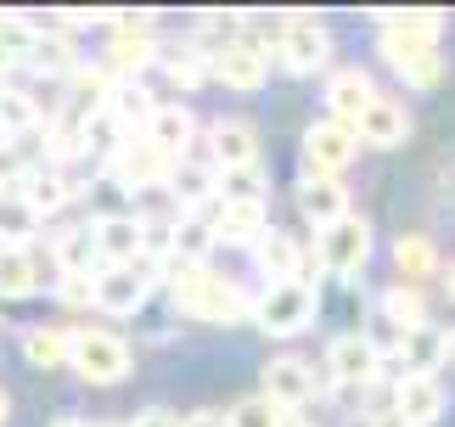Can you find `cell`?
Here are the masks:
<instances>
[{"mask_svg": "<svg viewBox=\"0 0 455 427\" xmlns=\"http://www.w3.org/2000/svg\"><path fill=\"white\" fill-rule=\"evenodd\" d=\"M180 427H231V416L225 411H191V416H180Z\"/></svg>", "mask_w": 455, "mask_h": 427, "instance_id": "42", "label": "cell"}, {"mask_svg": "<svg viewBox=\"0 0 455 427\" xmlns=\"http://www.w3.org/2000/svg\"><path fill=\"white\" fill-rule=\"evenodd\" d=\"M259 270H265V281L275 287V281H304V247L287 237V230H265L253 247Z\"/></svg>", "mask_w": 455, "mask_h": 427, "instance_id": "22", "label": "cell"}, {"mask_svg": "<svg viewBox=\"0 0 455 427\" xmlns=\"http://www.w3.org/2000/svg\"><path fill=\"white\" fill-rule=\"evenodd\" d=\"M231 416V427H282V411L265 399V394H253V399H242L236 411H225Z\"/></svg>", "mask_w": 455, "mask_h": 427, "instance_id": "38", "label": "cell"}, {"mask_svg": "<svg viewBox=\"0 0 455 427\" xmlns=\"http://www.w3.org/2000/svg\"><path fill=\"white\" fill-rule=\"evenodd\" d=\"M169 197L180 203V214H208L220 203V174H214V164H174L169 169Z\"/></svg>", "mask_w": 455, "mask_h": 427, "instance_id": "18", "label": "cell"}, {"mask_svg": "<svg viewBox=\"0 0 455 427\" xmlns=\"http://www.w3.org/2000/svg\"><path fill=\"white\" fill-rule=\"evenodd\" d=\"M326 377L331 383L371 388L382 377V349L365 332H338V337H331V349H326Z\"/></svg>", "mask_w": 455, "mask_h": 427, "instance_id": "7", "label": "cell"}, {"mask_svg": "<svg viewBox=\"0 0 455 427\" xmlns=\"http://www.w3.org/2000/svg\"><path fill=\"white\" fill-rule=\"evenodd\" d=\"M315 394V366L299 360V354H282V360L265 366V399L275 411H299V405Z\"/></svg>", "mask_w": 455, "mask_h": 427, "instance_id": "15", "label": "cell"}, {"mask_svg": "<svg viewBox=\"0 0 455 427\" xmlns=\"http://www.w3.org/2000/svg\"><path fill=\"white\" fill-rule=\"evenodd\" d=\"M157 62H164V74L180 85V91H197V85L208 79V57L197 45H174V51H157Z\"/></svg>", "mask_w": 455, "mask_h": 427, "instance_id": "34", "label": "cell"}, {"mask_svg": "<svg viewBox=\"0 0 455 427\" xmlns=\"http://www.w3.org/2000/svg\"><path fill=\"white\" fill-rule=\"evenodd\" d=\"M275 57H282L292 74H321L331 62V34L326 23H315V17H287L282 23V40H275Z\"/></svg>", "mask_w": 455, "mask_h": 427, "instance_id": "8", "label": "cell"}, {"mask_svg": "<svg viewBox=\"0 0 455 427\" xmlns=\"http://www.w3.org/2000/svg\"><path fill=\"white\" fill-rule=\"evenodd\" d=\"M40 124V107H34V96L23 91H0V135H23Z\"/></svg>", "mask_w": 455, "mask_h": 427, "instance_id": "37", "label": "cell"}, {"mask_svg": "<svg viewBox=\"0 0 455 427\" xmlns=\"http://www.w3.org/2000/svg\"><path fill=\"white\" fill-rule=\"evenodd\" d=\"M28 62L40 68V74H62V79L79 68V62H74V45H68L62 34H40V40H34V51H28Z\"/></svg>", "mask_w": 455, "mask_h": 427, "instance_id": "36", "label": "cell"}, {"mask_svg": "<svg viewBox=\"0 0 455 427\" xmlns=\"http://www.w3.org/2000/svg\"><path fill=\"white\" fill-rule=\"evenodd\" d=\"M51 254H57V270L62 276H101L108 264H101V254H96V242H91V225H68L57 242H51Z\"/></svg>", "mask_w": 455, "mask_h": 427, "instance_id": "24", "label": "cell"}, {"mask_svg": "<svg viewBox=\"0 0 455 427\" xmlns=\"http://www.w3.org/2000/svg\"><path fill=\"white\" fill-rule=\"evenodd\" d=\"M169 157L164 152H152L147 141L141 147H113V181L124 186V191H157V186H169Z\"/></svg>", "mask_w": 455, "mask_h": 427, "instance_id": "17", "label": "cell"}, {"mask_svg": "<svg viewBox=\"0 0 455 427\" xmlns=\"http://www.w3.org/2000/svg\"><path fill=\"white\" fill-rule=\"evenodd\" d=\"M282 427H315L309 416H292V411H282Z\"/></svg>", "mask_w": 455, "mask_h": 427, "instance_id": "45", "label": "cell"}, {"mask_svg": "<svg viewBox=\"0 0 455 427\" xmlns=\"http://www.w3.org/2000/svg\"><path fill=\"white\" fill-rule=\"evenodd\" d=\"M315 310H321V293L309 281H275V287L253 304L259 332L270 337H299L304 326H315Z\"/></svg>", "mask_w": 455, "mask_h": 427, "instance_id": "4", "label": "cell"}, {"mask_svg": "<svg viewBox=\"0 0 455 427\" xmlns=\"http://www.w3.org/2000/svg\"><path fill=\"white\" fill-rule=\"evenodd\" d=\"M6 68H12V57H6V51H0V74H6Z\"/></svg>", "mask_w": 455, "mask_h": 427, "instance_id": "49", "label": "cell"}, {"mask_svg": "<svg viewBox=\"0 0 455 427\" xmlns=\"http://www.w3.org/2000/svg\"><path fill=\"white\" fill-rule=\"evenodd\" d=\"M34 230H40V214H34L23 197L0 191V247H28Z\"/></svg>", "mask_w": 455, "mask_h": 427, "instance_id": "31", "label": "cell"}, {"mask_svg": "<svg viewBox=\"0 0 455 427\" xmlns=\"http://www.w3.org/2000/svg\"><path fill=\"white\" fill-rule=\"evenodd\" d=\"M315 259H321V270L326 276H360L365 270V259H371V225L360 220L355 208L343 214L338 225H326L321 230V242H315Z\"/></svg>", "mask_w": 455, "mask_h": 427, "instance_id": "5", "label": "cell"}, {"mask_svg": "<svg viewBox=\"0 0 455 427\" xmlns=\"http://www.w3.org/2000/svg\"><path fill=\"white\" fill-rule=\"evenodd\" d=\"M444 405H450V394L439 377H399L394 383V416L405 427H433L444 416Z\"/></svg>", "mask_w": 455, "mask_h": 427, "instance_id": "13", "label": "cell"}, {"mask_svg": "<svg viewBox=\"0 0 455 427\" xmlns=\"http://www.w3.org/2000/svg\"><path fill=\"white\" fill-rule=\"evenodd\" d=\"M57 298H62V304H74V310H84V304H96V281L91 276H62L57 281Z\"/></svg>", "mask_w": 455, "mask_h": 427, "instance_id": "39", "label": "cell"}, {"mask_svg": "<svg viewBox=\"0 0 455 427\" xmlns=\"http://www.w3.org/2000/svg\"><path fill=\"white\" fill-rule=\"evenodd\" d=\"M147 293H152V276L141 264H108L96 276V310H108V315H135L147 304Z\"/></svg>", "mask_w": 455, "mask_h": 427, "instance_id": "12", "label": "cell"}, {"mask_svg": "<svg viewBox=\"0 0 455 427\" xmlns=\"http://www.w3.org/2000/svg\"><path fill=\"white\" fill-rule=\"evenodd\" d=\"M265 169L248 164V169H231V174H220V203H265Z\"/></svg>", "mask_w": 455, "mask_h": 427, "instance_id": "35", "label": "cell"}, {"mask_svg": "<svg viewBox=\"0 0 455 427\" xmlns=\"http://www.w3.org/2000/svg\"><path fill=\"white\" fill-rule=\"evenodd\" d=\"M394 264H399V276H405V287H411V281H422V276L439 270V254H433V242H427V237L405 230V237L394 242Z\"/></svg>", "mask_w": 455, "mask_h": 427, "instance_id": "32", "label": "cell"}, {"mask_svg": "<svg viewBox=\"0 0 455 427\" xmlns=\"http://www.w3.org/2000/svg\"><path fill=\"white\" fill-rule=\"evenodd\" d=\"M444 366L455 371V332H444Z\"/></svg>", "mask_w": 455, "mask_h": 427, "instance_id": "44", "label": "cell"}, {"mask_svg": "<svg viewBox=\"0 0 455 427\" xmlns=\"http://www.w3.org/2000/svg\"><path fill=\"white\" fill-rule=\"evenodd\" d=\"M51 427H84V422H74V416H62V422H51Z\"/></svg>", "mask_w": 455, "mask_h": 427, "instance_id": "48", "label": "cell"}, {"mask_svg": "<svg viewBox=\"0 0 455 427\" xmlns=\"http://www.w3.org/2000/svg\"><path fill=\"white\" fill-rule=\"evenodd\" d=\"M439 34H444V17H433V12H388L377 28V51L411 91H433L444 79Z\"/></svg>", "mask_w": 455, "mask_h": 427, "instance_id": "1", "label": "cell"}, {"mask_svg": "<svg viewBox=\"0 0 455 427\" xmlns=\"http://www.w3.org/2000/svg\"><path fill=\"white\" fill-rule=\"evenodd\" d=\"M169 298H174V310H180V315L214 320V326H231V320L253 315L248 298H242L231 281H220L208 264H174V270H169Z\"/></svg>", "mask_w": 455, "mask_h": 427, "instance_id": "2", "label": "cell"}, {"mask_svg": "<svg viewBox=\"0 0 455 427\" xmlns=\"http://www.w3.org/2000/svg\"><path fill=\"white\" fill-rule=\"evenodd\" d=\"M130 427H180V416H174V411H164V405H152V411H141V416H135Z\"/></svg>", "mask_w": 455, "mask_h": 427, "instance_id": "41", "label": "cell"}, {"mask_svg": "<svg viewBox=\"0 0 455 427\" xmlns=\"http://www.w3.org/2000/svg\"><path fill=\"white\" fill-rule=\"evenodd\" d=\"M444 287H450V304H455V264H450V270H444Z\"/></svg>", "mask_w": 455, "mask_h": 427, "instance_id": "47", "label": "cell"}, {"mask_svg": "<svg viewBox=\"0 0 455 427\" xmlns=\"http://www.w3.org/2000/svg\"><path fill=\"white\" fill-rule=\"evenodd\" d=\"M382 315H388V326H399V332H416V326H427V304H422V293L416 287H388L382 293Z\"/></svg>", "mask_w": 455, "mask_h": 427, "instance_id": "33", "label": "cell"}, {"mask_svg": "<svg viewBox=\"0 0 455 427\" xmlns=\"http://www.w3.org/2000/svg\"><path fill=\"white\" fill-rule=\"evenodd\" d=\"M355 141H365V147H405L411 141V107L399 101V96H371L365 101V113L355 118Z\"/></svg>", "mask_w": 455, "mask_h": 427, "instance_id": "9", "label": "cell"}, {"mask_svg": "<svg viewBox=\"0 0 455 427\" xmlns=\"http://www.w3.org/2000/svg\"><path fill=\"white\" fill-rule=\"evenodd\" d=\"M208 74L220 85H231V91H265L270 57L259 45H248V40H231V45H220L214 57H208Z\"/></svg>", "mask_w": 455, "mask_h": 427, "instance_id": "11", "label": "cell"}, {"mask_svg": "<svg viewBox=\"0 0 455 427\" xmlns=\"http://www.w3.org/2000/svg\"><path fill=\"white\" fill-rule=\"evenodd\" d=\"M101 427H124V422H101Z\"/></svg>", "mask_w": 455, "mask_h": 427, "instance_id": "50", "label": "cell"}, {"mask_svg": "<svg viewBox=\"0 0 455 427\" xmlns=\"http://www.w3.org/2000/svg\"><path fill=\"white\" fill-rule=\"evenodd\" d=\"M299 214L315 230H326V225H338L343 214H348V191L338 181H304L299 186Z\"/></svg>", "mask_w": 455, "mask_h": 427, "instance_id": "26", "label": "cell"}, {"mask_svg": "<svg viewBox=\"0 0 455 427\" xmlns=\"http://www.w3.org/2000/svg\"><path fill=\"white\" fill-rule=\"evenodd\" d=\"M399 366H405V377H433L444 366V332L433 320L416 332H399Z\"/></svg>", "mask_w": 455, "mask_h": 427, "instance_id": "23", "label": "cell"}, {"mask_svg": "<svg viewBox=\"0 0 455 427\" xmlns=\"http://www.w3.org/2000/svg\"><path fill=\"white\" fill-rule=\"evenodd\" d=\"M12 197H23L34 214H57L68 197H74V191H68V181H62V169H23V181L12 186Z\"/></svg>", "mask_w": 455, "mask_h": 427, "instance_id": "25", "label": "cell"}, {"mask_svg": "<svg viewBox=\"0 0 455 427\" xmlns=\"http://www.w3.org/2000/svg\"><path fill=\"white\" fill-rule=\"evenodd\" d=\"M68 337H74V326H28L23 332V360L40 366V371L68 366Z\"/></svg>", "mask_w": 455, "mask_h": 427, "instance_id": "29", "label": "cell"}, {"mask_svg": "<svg viewBox=\"0 0 455 427\" xmlns=\"http://www.w3.org/2000/svg\"><path fill=\"white\" fill-rule=\"evenodd\" d=\"M208 247H214V220H208V214H180V220L169 225V254H174V264H203Z\"/></svg>", "mask_w": 455, "mask_h": 427, "instance_id": "27", "label": "cell"}, {"mask_svg": "<svg viewBox=\"0 0 455 427\" xmlns=\"http://www.w3.org/2000/svg\"><path fill=\"white\" fill-rule=\"evenodd\" d=\"M40 293V264L28 247H0V298H34Z\"/></svg>", "mask_w": 455, "mask_h": 427, "instance_id": "28", "label": "cell"}, {"mask_svg": "<svg viewBox=\"0 0 455 427\" xmlns=\"http://www.w3.org/2000/svg\"><path fill=\"white\" fill-rule=\"evenodd\" d=\"M68 366L84 383L113 388V383L130 377V343L118 332H101V326H74V337H68Z\"/></svg>", "mask_w": 455, "mask_h": 427, "instance_id": "3", "label": "cell"}, {"mask_svg": "<svg viewBox=\"0 0 455 427\" xmlns=\"http://www.w3.org/2000/svg\"><path fill=\"white\" fill-rule=\"evenodd\" d=\"M208 147H214V174H231V169H248L259 164V130L248 118H220L214 130H208Z\"/></svg>", "mask_w": 455, "mask_h": 427, "instance_id": "14", "label": "cell"}, {"mask_svg": "<svg viewBox=\"0 0 455 427\" xmlns=\"http://www.w3.org/2000/svg\"><path fill=\"white\" fill-rule=\"evenodd\" d=\"M191 135H197V118H191L180 101H157L152 107V118H147V147L152 152H164L169 164H180L186 147H191Z\"/></svg>", "mask_w": 455, "mask_h": 427, "instance_id": "16", "label": "cell"}, {"mask_svg": "<svg viewBox=\"0 0 455 427\" xmlns=\"http://www.w3.org/2000/svg\"><path fill=\"white\" fill-rule=\"evenodd\" d=\"M208 220H214V242H231V247H259V237L270 230L265 203H214Z\"/></svg>", "mask_w": 455, "mask_h": 427, "instance_id": "19", "label": "cell"}, {"mask_svg": "<svg viewBox=\"0 0 455 427\" xmlns=\"http://www.w3.org/2000/svg\"><path fill=\"white\" fill-rule=\"evenodd\" d=\"M152 91L141 79H113V96H108V113H113V124L118 130H130V124H147L152 118Z\"/></svg>", "mask_w": 455, "mask_h": 427, "instance_id": "30", "label": "cell"}, {"mask_svg": "<svg viewBox=\"0 0 455 427\" xmlns=\"http://www.w3.org/2000/svg\"><path fill=\"white\" fill-rule=\"evenodd\" d=\"M108 74L113 79H135V74H141V68L147 62H157V40H152V28L141 23V28H135V23H113V45H108Z\"/></svg>", "mask_w": 455, "mask_h": 427, "instance_id": "21", "label": "cell"}, {"mask_svg": "<svg viewBox=\"0 0 455 427\" xmlns=\"http://www.w3.org/2000/svg\"><path fill=\"white\" fill-rule=\"evenodd\" d=\"M12 422V399H6V388H0V427Z\"/></svg>", "mask_w": 455, "mask_h": 427, "instance_id": "46", "label": "cell"}, {"mask_svg": "<svg viewBox=\"0 0 455 427\" xmlns=\"http://www.w3.org/2000/svg\"><path fill=\"white\" fill-rule=\"evenodd\" d=\"M91 242H96L101 264H135L147 254V220L141 214H101L91 225Z\"/></svg>", "mask_w": 455, "mask_h": 427, "instance_id": "10", "label": "cell"}, {"mask_svg": "<svg viewBox=\"0 0 455 427\" xmlns=\"http://www.w3.org/2000/svg\"><path fill=\"white\" fill-rule=\"evenodd\" d=\"M377 96V85L365 68H338V74L326 79V107H331V124H348L355 130V118L365 113V101Z\"/></svg>", "mask_w": 455, "mask_h": 427, "instance_id": "20", "label": "cell"}, {"mask_svg": "<svg viewBox=\"0 0 455 427\" xmlns=\"http://www.w3.org/2000/svg\"><path fill=\"white\" fill-rule=\"evenodd\" d=\"M371 427H405V422H399L394 411H382V416H371Z\"/></svg>", "mask_w": 455, "mask_h": 427, "instance_id": "43", "label": "cell"}, {"mask_svg": "<svg viewBox=\"0 0 455 427\" xmlns=\"http://www.w3.org/2000/svg\"><path fill=\"white\" fill-rule=\"evenodd\" d=\"M17 181H23V157H17V147L0 141V191H12Z\"/></svg>", "mask_w": 455, "mask_h": 427, "instance_id": "40", "label": "cell"}, {"mask_svg": "<svg viewBox=\"0 0 455 427\" xmlns=\"http://www.w3.org/2000/svg\"><path fill=\"white\" fill-rule=\"evenodd\" d=\"M355 152H360V141L348 124H309L304 130V181H338V174L355 164Z\"/></svg>", "mask_w": 455, "mask_h": 427, "instance_id": "6", "label": "cell"}]
</instances>
